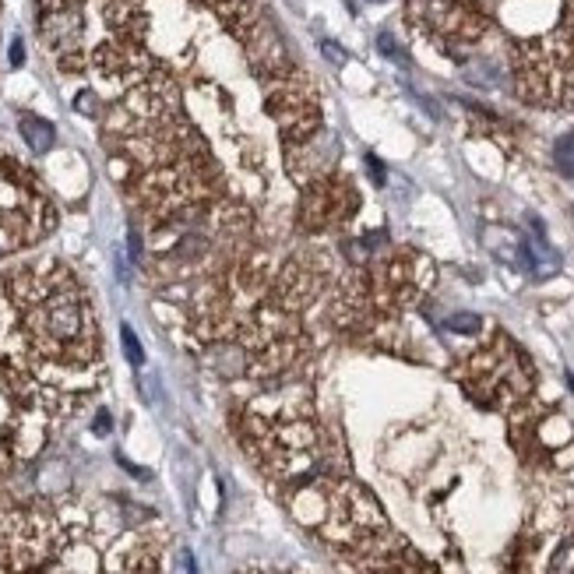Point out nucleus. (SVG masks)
<instances>
[{"label": "nucleus", "mask_w": 574, "mask_h": 574, "mask_svg": "<svg viewBox=\"0 0 574 574\" xmlns=\"http://www.w3.org/2000/svg\"><path fill=\"white\" fill-rule=\"evenodd\" d=\"M405 18L472 85L574 109V0H405Z\"/></svg>", "instance_id": "nucleus-1"}, {"label": "nucleus", "mask_w": 574, "mask_h": 574, "mask_svg": "<svg viewBox=\"0 0 574 574\" xmlns=\"http://www.w3.org/2000/svg\"><path fill=\"white\" fill-rule=\"evenodd\" d=\"M0 356L53 419L99 384V321L71 264L43 258L0 275Z\"/></svg>", "instance_id": "nucleus-2"}, {"label": "nucleus", "mask_w": 574, "mask_h": 574, "mask_svg": "<svg viewBox=\"0 0 574 574\" xmlns=\"http://www.w3.org/2000/svg\"><path fill=\"white\" fill-rule=\"evenodd\" d=\"M56 226V205L22 159L0 149V254L39 243Z\"/></svg>", "instance_id": "nucleus-3"}, {"label": "nucleus", "mask_w": 574, "mask_h": 574, "mask_svg": "<svg viewBox=\"0 0 574 574\" xmlns=\"http://www.w3.org/2000/svg\"><path fill=\"white\" fill-rule=\"evenodd\" d=\"M360 209V194L349 177L339 173H321L300 190V209H296V222L303 233H324L335 230L342 222H349Z\"/></svg>", "instance_id": "nucleus-4"}, {"label": "nucleus", "mask_w": 574, "mask_h": 574, "mask_svg": "<svg viewBox=\"0 0 574 574\" xmlns=\"http://www.w3.org/2000/svg\"><path fill=\"white\" fill-rule=\"evenodd\" d=\"M483 240H487V247H490L504 264H511V268H532L528 240H522L515 230H507V226H487V230H483Z\"/></svg>", "instance_id": "nucleus-5"}, {"label": "nucleus", "mask_w": 574, "mask_h": 574, "mask_svg": "<svg viewBox=\"0 0 574 574\" xmlns=\"http://www.w3.org/2000/svg\"><path fill=\"white\" fill-rule=\"evenodd\" d=\"M18 128H22V138L28 141L32 152H50L53 149V128L46 124V120H39V117L26 113V117L18 120Z\"/></svg>", "instance_id": "nucleus-6"}, {"label": "nucleus", "mask_w": 574, "mask_h": 574, "mask_svg": "<svg viewBox=\"0 0 574 574\" xmlns=\"http://www.w3.org/2000/svg\"><path fill=\"white\" fill-rule=\"evenodd\" d=\"M553 162H557V169H560L568 180H574V131L564 134V138L553 145Z\"/></svg>", "instance_id": "nucleus-7"}, {"label": "nucleus", "mask_w": 574, "mask_h": 574, "mask_svg": "<svg viewBox=\"0 0 574 574\" xmlns=\"http://www.w3.org/2000/svg\"><path fill=\"white\" fill-rule=\"evenodd\" d=\"M549 574H574V536L571 539H564V547L553 553Z\"/></svg>", "instance_id": "nucleus-8"}, {"label": "nucleus", "mask_w": 574, "mask_h": 574, "mask_svg": "<svg viewBox=\"0 0 574 574\" xmlns=\"http://www.w3.org/2000/svg\"><path fill=\"white\" fill-rule=\"evenodd\" d=\"M447 328L458 332V335H472V332L483 328V321H479L476 313H451V317H447Z\"/></svg>", "instance_id": "nucleus-9"}, {"label": "nucleus", "mask_w": 574, "mask_h": 574, "mask_svg": "<svg viewBox=\"0 0 574 574\" xmlns=\"http://www.w3.org/2000/svg\"><path fill=\"white\" fill-rule=\"evenodd\" d=\"M120 339H124V353H128V360H131L134 366L145 364V353H141V342H138V335L131 332V324H124L120 328Z\"/></svg>", "instance_id": "nucleus-10"}, {"label": "nucleus", "mask_w": 574, "mask_h": 574, "mask_svg": "<svg viewBox=\"0 0 574 574\" xmlns=\"http://www.w3.org/2000/svg\"><path fill=\"white\" fill-rule=\"evenodd\" d=\"M377 50L384 53V56H392L395 64H409V56H405V50H402V46L395 43V39L388 36V32H381V36H377Z\"/></svg>", "instance_id": "nucleus-11"}, {"label": "nucleus", "mask_w": 574, "mask_h": 574, "mask_svg": "<svg viewBox=\"0 0 574 574\" xmlns=\"http://www.w3.org/2000/svg\"><path fill=\"white\" fill-rule=\"evenodd\" d=\"M321 53H324L332 64H339V67L345 64V50H342L339 43H332V39H324V43H321Z\"/></svg>", "instance_id": "nucleus-12"}, {"label": "nucleus", "mask_w": 574, "mask_h": 574, "mask_svg": "<svg viewBox=\"0 0 574 574\" xmlns=\"http://www.w3.org/2000/svg\"><path fill=\"white\" fill-rule=\"evenodd\" d=\"M366 169H370V177H374L377 187H384V177H388V173H384V166H381L374 156H366Z\"/></svg>", "instance_id": "nucleus-13"}, {"label": "nucleus", "mask_w": 574, "mask_h": 574, "mask_svg": "<svg viewBox=\"0 0 574 574\" xmlns=\"http://www.w3.org/2000/svg\"><path fill=\"white\" fill-rule=\"evenodd\" d=\"M22 56H26V50H22V43L15 39V43H11V64H22Z\"/></svg>", "instance_id": "nucleus-14"}, {"label": "nucleus", "mask_w": 574, "mask_h": 574, "mask_svg": "<svg viewBox=\"0 0 574 574\" xmlns=\"http://www.w3.org/2000/svg\"><path fill=\"white\" fill-rule=\"evenodd\" d=\"M374 4H384V0H374Z\"/></svg>", "instance_id": "nucleus-15"}]
</instances>
